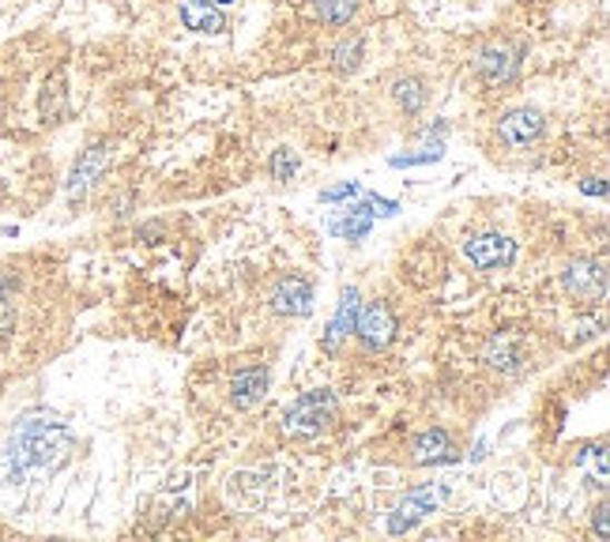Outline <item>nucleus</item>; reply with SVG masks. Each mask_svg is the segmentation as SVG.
I'll list each match as a JSON object with an SVG mask.
<instances>
[{
    "mask_svg": "<svg viewBox=\"0 0 610 542\" xmlns=\"http://www.w3.org/2000/svg\"><path fill=\"white\" fill-rule=\"evenodd\" d=\"M72 456V433L49 411H27L16 422L0 452V471L12 482H27L35 475H53Z\"/></svg>",
    "mask_w": 610,
    "mask_h": 542,
    "instance_id": "obj_1",
    "label": "nucleus"
},
{
    "mask_svg": "<svg viewBox=\"0 0 610 542\" xmlns=\"http://www.w3.org/2000/svg\"><path fill=\"white\" fill-rule=\"evenodd\" d=\"M340 418V400L336 392L328 388H313V392H302L298 400L287 407V415H283V430L291 433V437H321V433H328L336 426Z\"/></svg>",
    "mask_w": 610,
    "mask_h": 542,
    "instance_id": "obj_2",
    "label": "nucleus"
},
{
    "mask_svg": "<svg viewBox=\"0 0 610 542\" xmlns=\"http://www.w3.org/2000/svg\"><path fill=\"white\" fill-rule=\"evenodd\" d=\"M400 324H396V313L388 309L385 302H373V305H358V321H354V335L362 339L366 351H388L392 339H396Z\"/></svg>",
    "mask_w": 610,
    "mask_h": 542,
    "instance_id": "obj_3",
    "label": "nucleus"
},
{
    "mask_svg": "<svg viewBox=\"0 0 610 542\" xmlns=\"http://www.w3.org/2000/svg\"><path fill=\"white\" fill-rule=\"evenodd\" d=\"M562 290L577 302H599L607 294V268L592 256H577L562 272Z\"/></svg>",
    "mask_w": 610,
    "mask_h": 542,
    "instance_id": "obj_4",
    "label": "nucleus"
},
{
    "mask_svg": "<svg viewBox=\"0 0 610 542\" xmlns=\"http://www.w3.org/2000/svg\"><path fill=\"white\" fill-rule=\"evenodd\" d=\"M543 132H547V117L539 110H531V106L509 110L498 121V140H501V147H509V151H524V147L539 144Z\"/></svg>",
    "mask_w": 610,
    "mask_h": 542,
    "instance_id": "obj_5",
    "label": "nucleus"
},
{
    "mask_svg": "<svg viewBox=\"0 0 610 542\" xmlns=\"http://www.w3.org/2000/svg\"><path fill=\"white\" fill-rule=\"evenodd\" d=\"M445 497H449L445 486H422V490H415V494H407L396 505V512L388 516V531H392V535H407V531L419 528L422 520H426Z\"/></svg>",
    "mask_w": 610,
    "mask_h": 542,
    "instance_id": "obj_6",
    "label": "nucleus"
},
{
    "mask_svg": "<svg viewBox=\"0 0 610 542\" xmlns=\"http://www.w3.org/2000/svg\"><path fill=\"white\" fill-rule=\"evenodd\" d=\"M464 256L471 260V268L479 272L509 268L516 260V242L505 238V234H475V238H468Z\"/></svg>",
    "mask_w": 610,
    "mask_h": 542,
    "instance_id": "obj_7",
    "label": "nucleus"
},
{
    "mask_svg": "<svg viewBox=\"0 0 610 542\" xmlns=\"http://www.w3.org/2000/svg\"><path fill=\"white\" fill-rule=\"evenodd\" d=\"M475 68L490 87H505L520 72V49L509 42H490L475 53Z\"/></svg>",
    "mask_w": 610,
    "mask_h": 542,
    "instance_id": "obj_8",
    "label": "nucleus"
},
{
    "mask_svg": "<svg viewBox=\"0 0 610 542\" xmlns=\"http://www.w3.org/2000/svg\"><path fill=\"white\" fill-rule=\"evenodd\" d=\"M272 313L275 317H309L313 313V283L305 275H283L272 287Z\"/></svg>",
    "mask_w": 610,
    "mask_h": 542,
    "instance_id": "obj_9",
    "label": "nucleus"
},
{
    "mask_svg": "<svg viewBox=\"0 0 610 542\" xmlns=\"http://www.w3.org/2000/svg\"><path fill=\"white\" fill-rule=\"evenodd\" d=\"M106 166H110V144L106 140H98V144H91L87 151H80V159H76V166H72V174H68V200H83L87 196V189L98 181V177L106 174Z\"/></svg>",
    "mask_w": 610,
    "mask_h": 542,
    "instance_id": "obj_10",
    "label": "nucleus"
},
{
    "mask_svg": "<svg viewBox=\"0 0 610 542\" xmlns=\"http://www.w3.org/2000/svg\"><path fill=\"white\" fill-rule=\"evenodd\" d=\"M358 305H362L358 290H354V287H343V294H340V305H336V317H332L328 332H324V339H321L324 354H340L343 343L351 339L354 321H358Z\"/></svg>",
    "mask_w": 610,
    "mask_h": 542,
    "instance_id": "obj_11",
    "label": "nucleus"
},
{
    "mask_svg": "<svg viewBox=\"0 0 610 542\" xmlns=\"http://www.w3.org/2000/svg\"><path fill=\"white\" fill-rule=\"evenodd\" d=\"M411 460H415L419 467H437V463H456L460 449L445 430L434 426V430H422L415 437V445H411Z\"/></svg>",
    "mask_w": 610,
    "mask_h": 542,
    "instance_id": "obj_12",
    "label": "nucleus"
},
{
    "mask_svg": "<svg viewBox=\"0 0 610 542\" xmlns=\"http://www.w3.org/2000/svg\"><path fill=\"white\" fill-rule=\"evenodd\" d=\"M177 16H181L185 31L196 35H226V16L215 0H181L177 4Z\"/></svg>",
    "mask_w": 610,
    "mask_h": 542,
    "instance_id": "obj_13",
    "label": "nucleus"
},
{
    "mask_svg": "<svg viewBox=\"0 0 610 542\" xmlns=\"http://www.w3.org/2000/svg\"><path fill=\"white\" fill-rule=\"evenodd\" d=\"M264 396H268V369L264 366L238 369L230 377V403L238 411H253Z\"/></svg>",
    "mask_w": 610,
    "mask_h": 542,
    "instance_id": "obj_14",
    "label": "nucleus"
},
{
    "mask_svg": "<svg viewBox=\"0 0 610 542\" xmlns=\"http://www.w3.org/2000/svg\"><path fill=\"white\" fill-rule=\"evenodd\" d=\"M482 358H486L490 366L501 369V373H516L520 362H524V339H520L516 332L490 335V343H486V351H482Z\"/></svg>",
    "mask_w": 610,
    "mask_h": 542,
    "instance_id": "obj_15",
    "label": "nucleus"
},
{
    "mask_svg": "<svg viewBox=\"0 0 610 542\" xmlns=\"http://www.w3.org/2000/svg\"><path fill=\"white\" fill-rule=\"evenodd\" d=\"M373 219H377V211H373V200H370V193H366V200L351 204V208L343 211V219L332 223V234H336V238H347V242H362L370 234Z\"/></svg>",
    "mask_w": 610,
    "mask_h": 542,
    "instance_id": "obj_16",
    "label": "nucleus"
},
{
    "mask_svg": "<svg viewBox=\"0 0 610 542\" xmlns=\"http://www.w3.org/2000/svg\"><path fill=\"white\" fill-rule=\"evenodd\" d=\"M65 114H68V83H65V72H53L42 87V121L61 125Z\"/></svg>",
    "mask_w": 610,
    "mask_h": 542,
    "instance_id": "obj_17",
    "label": "nucleus"
},
{
    "mask_svg": "<svg viewBox=\"0 0 610 542\" xmlns=\"http://www.w3.org/2000/svg\"><path fill=\"white\" fill-rule=\"evenodd\" d=\"M392 98H396V106L407 117L422 114V106H426V83L419 80V76H400L396 83H392Z\"/></svg>",
    "mask_w": 610,
    "mask_h": 542,
    "instance_id": "obj_18",
    "label": "nucleus"
},
{
    "mask_svg": "<svg viewBox=\"0 0 610 542\" xmlns=\"http://www.w3.org/2000/svg\"><path fill=\"white\" fill-rule=\"evenodd\" d=\"M309 12L328 27H347L358 16V0H309Z\"/></svg>",
    "mask_w": 610,
    "mask_h": 542,
    "instance_id": "obj_19",
    "label": "nucleus"
},
{
    "mask_svg": "<svg viewBox=\"0 0 610 542\" xmlns=\"http://www.w3.org/2000/svg\"><path fill=\"white\" fill-rule=\"evenodd\" d=\"M362 49H366V42H362L358 35H354V38H343V42H340L336 49H332V68H336V72H358Z\"/></svg>",
    "mask_w": 610,
    "mask_h": 542,
    "instance_id": "obj_20",
    "label": "nucleus"
},
{
    "mask_svg": "<svg viewBox=\"0 0 610 542\" xmlns=\"http://www.w3.org/2000/svg\"><path fill=\"white\" fill-rule=\"evenodd\" d=\"M268 170H272V177L279 185H287L294 174H298V155L291 151V147H275L272 151V162H268Z\"/></svg>",
    "mask_w": 610,
    "mask_h": 542,
    "instance_id": "obj_21",
    "label": "nucleus"
},
{
    "mask_svg": "<svg viewBox=\"0 0 610 542\" xmlns=\"http://www.w3.org/2000/svg\"><path fill=\"white\" fill-rule=\"evenodd\" d=\"M16 324V305H12V279L0 275V335H8Z\"/></svg>",
    "mask_w": 610,
    "mask_h": 542,
    "instance_id": "obj_22",
    "label": "nucleus"
},
{
    "mask_svg": "<svg viewBox=\"0 0 610 542\" xmlns=\"http://www.w3.org/2000/svg\"><path fill=\"white\" fill-rule=\"evenodd\" d=\"M441 155H445V147H426V151H411V155H396L392 166L396 170H407V166H430V162H441Z\"/></svg>",
    "mask_w": 610,
    "mask_h": 542,
    "instance_id": "obj_23",
    "label": "nucleus"
},
{
    "mask_svg": "<svg viewBox=\"0 0 610 542\" xmlns=\"http://www.w3.org/2000/svg\"><path fill=\"white\" fill-rule=\"evenodd\" d=\"M358 193H362L358 181H343V185H332V189H321V200L340 204V200H351V196H358Z\"/></svg>",
    "mask_w": 610,
    "mask_h": 542,
    "instance_id": "obj_24",
    "label": "nucleus"
},
{
    "mask_svg": "<svg viewBox=\"0 0 610 542\" xmlns=\"http://www.w3.org/2000/svg\"><path fill=\"white\" fill-rule=\"evenodd\" d=\"M607 512H610L607 505H599V509H596V535H599V539H607V535H610V528H607Z\"/></svg>",
    "mask_w": 610,
    "mask_h": 542,
    "instance_id": "obj_25",
    "label": "nucleus"
},
{
    "mask_svg": "<svg viewBox=\"0 0 610 542\" xmlns=\"http://www.w3.org/2000/svg\"><path fill=\"white\" fill-rule=\"evenodd\" d=\"M580 189H584L588 196H607V185L603 181H580Z\"/></svg>",
    "mask_w": 610,
    "mask_h": 542,
    "instance_id": "obj_26",
    "label": "nucleus"
},
{
    "mask_svg": "<svg viewBox=\"0 0 610 542\" xmlns=\"http://www.w3.org/2000/svg\"><path fill=\"white\" fill-rule=\"evenodd\" d=\"M215 4H230V0H215Z\"/></svg>",
    "mask_w": 610,
    "mask_h": 542,
    "instance_id": "obj_27",
    "label": "nucleus"
}]
</instances>
